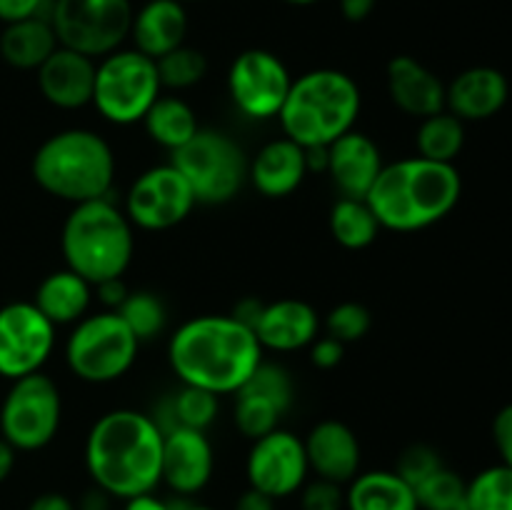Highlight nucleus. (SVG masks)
Segmentation results:
<instances>
[{
  "mask_svg": "<svg viewBox=\"0 0 512 510\" xmlns=\"http://www.w3.org/2000/svg\"><path fill=\"white\" fill-rule=\"evenodd\" d=\"M133 15L130 0H53L48 20L58 45L100 60L123 48Z\"/></svg>",
  "mask_w": 512,
  "mask_h": 510,
  "instance_id": "10",
  "label": "nucleus"
},
{
  "mask_svg": "<svg viewBox=\"0 0 512 510\" xmlns=\"http://www.w3.org/2000/svg\"><path fill=\"white\" fill-rule=\"evenodd\" d=\"M218 398L220 395L210 393V390L195 388V385H183L178 393H173L168 400L160 403L153 420L160 425L163 433H168L173 428L208 430L220 413Z\"/></svg>",
  "mask_w": 512,
  "mask_h": 510,
  "instance_id": "29",
  "label": "nucleus"
},
{
  "mask_svg": "<svg viewBox=\"0 0 512 510\" xmlns=\"http://www.w3.org/2000/svg\"><path fill=\"white\" fill-rule=\"evenodd\" d=\"M363 95L348 73L308 70L293 80L278 120L285 138L303 148H328L358 123Z\"/></svg>",
  "mask_w": 512,
  "mask_h": 510,
  "instance_id": "5",
  "label": "nucleus"
},
{
  "mask_svg": "<svg viewBox=\"0 0 512 510\" xmlns=\"http://www.w3.org/2000/svg\"><path fill=\"white\" fill-rule=\"evenodd\" d=\"M215 470L213 443L205 430L173 428L163 433V460L160 483L168 485L180 498L200 493L210 483Z\"/></svg>",
  "mask_w": 512,
  "mask_h": 510,
  "instance_id": "16",
  "label": "nucleus"
},
{
  "mask_svg": "<svg viewBox=\"0 0 512 510\" xmlns=\"http://www.w3.org/2000/svg\"><path fill=\"white\" fill-rule=\"evenodd\" d=\"M375 3L378 0H338L340 13L350 23H363L365 18H370V13L375 10Z\"/></svg>",
  "mask_w": 512,
  "mask_h": 510,
  "instance_id": "47",
  "label": "nucleus"
},
{
  "mask_svg": "<svg viewBox=\"0 0 512 510\" xmlns=\"http://www.w3.org/2000/svg\"><path fill=\"white\" fill-rule=\"evenodd\" d=\"M155 65H158L163 90H188L198 85L208 73V58L203 55V50L190 48V45L170 50L163 58L155 60Z\"/></svg>",
  "mask_w": 512,
  "mask_h": 510,
  "instance_id": "34",
  "label": "nucleus"
},
{
  "mask_svg": "<svg viewBox=\"0 0 512 510\" xmlns=\"http://www.w3.org/2000/svg\"><path fill=\"white\" fill-rule=\"evenodd\" d=\"M460 195L463 178L453 163L413 155L383 165L365 200L380 228L415 233L448 218L460 203Z\"/></svg>",
  "mask_w": 512,
  "mask_h": 510,
  "instance_id": "3",
  "label": "nucleus"
},
{
  "mask_svg": "<svg viewBox=\"0 0 512 510\" xmlns=\"http://www.w3.org/2000/svg\"><path fill=\"white\" fill-rule=\"evenodd\" d=\"M420 510H440L450 503H458L465 498V480L455 470L438 468L433 475L415 485Z\"/></svg>",
  "mask_w": 512,
  "mask_h": 510,
  "instance_id": "38",
  "label": "nucleus"
},
{
  "mask_svg": "<svg viewBox=\"0 0 512 510\" xmlns=\"http://www.w3.org/2000/svg\"><path fill=\"white\" fill-rule=\"evenodd\" d=\"M98 60L58 45L55 53L35 70L40 95L60 110H78L93 103Z\"/></svg>",
  "mask_w": 512,
  "mask_h": 510,
  "instance_id": "18",
  "label": "nucleus"
},
{
  "mask_svg": "<svg viewBox=\"0 0 512 510\" xmlns=\"http://www.w3.org/2000/svg\"><path fill=\"white\" fill-rule=\"evenodd\" d=\"M510 98V83L498 68L475 65L445 85V110L463 123H478L498 115Z\"/></svg>",
  "mask_w": 512,
  "mask_h": 510,
  "instance_id": "20",
  "label": "nucleus"
},
{
  "mask_svg": "<svg viewBox=\"0 0 512 510\" xmlns=\"http://www.w3.org/2000/svg\"><path fill=\"white\" fill-rule=\"evenodd\" d=\"M93 293L100 303L105 305V310H118L123 305V300L128 298V285L123 283V278L103 280V283L93 285Z\"/></svg>",
  "mask_w": 512,
  "mask_h": 510,
  "instance_id": "44",
  "label": "nucleus"
},
{
  "mask_svg": "<svg viewBox=\"0 0 512 510\" xmlns=\"http://www.w3.org/2000/svg\"><path fill=\"white\" fill-rule=\"evenodd\" d=\"M140 123L150 140L158 143L160 148H168L170 153L183 148L200 130L195 110L178 95H160Z\"/></svg>",
  "mask_w": 512,
  "mask_h": 510,
  "instance_id": "28",
  "label": "nucleus"
},
{
  "mask_svg": "<svg viewBox=\"0 0 512 510\" xmlns=\"http://www.w3.org/2000/svg\"><path fill=\"white\" fill-rule=\"evenodd\" d=\"M63 420L60 388L43 370L10 380L0 403V438L18 453H35L55 440Z\"/></svg>",
  "mask_w": 512,
  "mask_h": 510,
  "instance_id": "11",
  "label": "nucleus"
},
{
  "mask_svg": "<svg viewBox=\"0 0 512 510\" xmlns=\"http://www.w3.org/2000/svg\"><path fill=\"white\" fill-rule=\"evenodd\" d=\"M30 173L40 190L70 205L110 198L115 183V153L95 130H58L38 145Z\"/></svg>",
  "mask_w": 512,
  "mask_h": 510,
  "instance_id": "4",
  "label": "nucleus"
},
{
  "mask_svg": "<svg viewBox=\"0 0 512 510\" xmlns=\"http://www.w3.org/2000/svg\"><path fill=\"white\" fill-rule=\"evenodd\" d=\"M380 145L368 133L350 130L328 145V170L340 198H365L383 170Z\"/></svg>",
  "mask_w": 512,
  "mask_h": 510,
  "instance_id": "19",
  "label": "nucleus"
},
{
  "mask_svg": "<svg viewBox=\"0 0 512 510\" xmlns=\"http://www.w3.org/2000/svg\"><path fill=\"white\" fill-rule=\"evenodd\" d=\"M25 510H78V508H75V503L65 493H55V490H50V493H40L38 498L30 500V505Z\"/></svg>",
  "mask_w": 512,
  "mask_h": 510,
  "instance_id": "46",
  "label": "nucleus"
},
{
  "mask_svg": "<svg viewBox=\"0 0 512 510\" xmlns=\"http://www.w3.org/2000/svg\"><path fill=\"white\" fill-rule=\"evenodd\" d=\"M168 360L183 385L233 395L263 363V345L233 315H198L175 330Z\"/></svg>",
  "mask_w": 512,
  "mask_h": 510,
  "instance_id": "2",
  "label": "nucleus"
},
{
  "mask_svg": "<svg viewBox=\"0 0 512 510\" xmlns=\"http://www.w3.org/2000/svg\"><path fill=\"white\" fill-rule=\"evenodd\" d=\"M308 455L303 438L283 428L253 440L245 458V478L250 488L270 495L275 500L300 493L308 483Z\"/></svg>",
  "mask_w": 512,
  "mask_h": 510,
  "instance_id": "15",
  "label": "nucleus"
},
{
  "mask_svg": "<svg viewBox=\"0 0 512 510\" xmlns=\"http://www.w3.org/2000/svg\"><path fill=\"white\" fill-rule=\"evenodd\" d=\"M285 3H290V5H313V3H318V0H285Z\"/></svg>",
  "mask_w": 512,
  "mask_h": 510,
  "instance_id": "53",
  "label": "nucleus"
},
{
  "mask_svg": "<svg viewBox=\"0 0 512 510\" xmlns=\"http://www.w3.org/2000/svg\"><path fill=\"white\" fill-rule=\"evenodd\" d=\"M140 340L115 310L80 318L65 340V363L83 383L105 385L120 380L138 360Z\"/></svg>",
  "mask_w": 512,
  "mask_h": 510,
  "instance_id": "7",
  "label": "nucleus"
},
{
  "mask_svg": "<svg viewBox=\"0 0 512 510\" xmlns=\"http://www.w3.org/2000/svg\"><path fill=\"white\" fill-rule=\"evenodd\" d=\"M380 223L365 198H338L330 208V233L343 248L363 250L375 243Z\"/></svg>",
  "mask_w": 512,
  "mask_h": 510,
  "instance_id": "30",
  "label": "nucleus"
},
{
  "mask_svg": "<svg viewBox=\"0 0 512 510\" xmlns=\"http://www.w3.org/2000/svg\"><path fill=\"white\" fill-rule=\"evenodd\" d=\"M470 510H512V468L505 463L480 470L465 483Z\"/></svg>",
  "mask_w": 512,
  "mask_h": 510,
  "instance_id": "32",
  "label": "nucleus"
},
{
  "mask_svg": "<svg viewBox=\"0 0 512 510\" xmlns=\"http://www.w3.org/2000/svg\"><path fill=\"white\" fill-rule=\"evenodd\" d=\"M310 348V363L320 370H330L335 365L343 363V355H345V345L340 340L330 338L328 333L318 335L313 343L308 345Z\"/></svg>",
  "mask_w": 512,
  "mask_h": 510,
  "instance_id": "42",
  "label": "nucleus"
},
{
  "mask_svg": "<svg viewBox=\"0 0 512 510\" xmlns=\"http://www.w3.org/2000/svg\"><path fill=\"white\" fill-rule=\"evenodd\" d=\"M58 48L48 18H28L5 25L0 33V58L15 70H38Z\"/></svg>",
  "mask_w": 512,
  "mask_h": 510,
  "instance_id": "27",
  "label": "nucleus"
},
{
  "mask_svg": "<svg viewBox=\"0 0 512 510\" xmlns=\"http://www.w3.org/2000/svg\"><path fill=\"white\" fill-rule=\"evenodd\" d=\"M263 305L265 303H260V300H255V298H245V300H240L238 305H235L233 313H230V315H233L235 320H240V323L248 325V328L253 330L255 323H258L260 313H263Z\"/></svg>",
  "mask_w": 512,
  "mask_h": 510,
  "instance_id": "48",
  "label": "nucleus"
},
{
  "mask_svg": "<svg viewBox=\"0 0 512 510\" xmlns=\"http://www.w3.org/2000/svg\"><path fill=\"white\" fill-rule=\"evenodd\" d=\"M305 455L315 478L348 485L360 473V440L343 420H320L305 435Z\"/></svg>",
  "mask_w": 512,
  "mask_h": 510,
  "instance_id": "17",
  "label": "nucleus"
},
{
  "mask_svg": "<svg viewBox=\"0 0 512 510\" xmlns=\"http://www.w3.org/2000/svg\"><path fill=\"white\" fill-rule=\"evenodd\" d=\"M175 510H215L210 505H200V503H180L175 505Z\"/></svg>",
  "mask_w": 512,
  "mask_h": 510,
  "instance_id": "51",
  "label": "nucleus"
},
{
  "mask_svg": "<svg viewBox=\"0 0 512 510\" xmlns=\"http://www.w3.org/2000/svg\"><path fill=\"white\" fill-rule=\"evenodd\" d=\"M163 95L158 65L135 48H118L95 65L93 105L113 125H133L145 118Z\"/></svg>",
  "mask_w": 512,
  "mask_h": 510,
  "instance_id": "8",
  "label": "nucleus"
},
{
  "mask_svg": "<svg viewBox=\"0 0 512 510\" xmlns=\"http://www.w3.org/2000/svg\"><path fill=\"white\" fill-rule=\"evenodd\" d=\"M115 313L125 320V325L133 330V335L140 343L158 338L165 328V320H168L163 300L155 293H150V290L128 293V298L123 300V305Z\"/></svg>",
  "mask_w": 512,
  "mask_h": 510,
  "instance_id": "33",
  "label": "nucleus"
},
{
  "mask_svg": "<svg viewBox=\"0 0 512 510\" xmlns=\"http://www.w3.org/2000/svg\"><path fill=\"white\" fill-rule=\"evenodd\" d=\"M493 440L500 453V463L512 468V403L503 405L493 420Z\"/></svg>",
  "mask_w": 512,
  "mask_h": 510,
  "instance_id": "43",
  "label": "nucleus"
},
{
  "mask_svg": "<svg viewBox=\"0 0 512 510\" xmlns=\"http://www.w3.org/2000/svg\"><path fill=\"white\" fill-rule=\"evenodd\" d=\"M388 95L395 108L423 120L445 110V83L413 55H395L385 70Z\"/></svg>",
  "mask_w": 512,
  "mask_h": 510,
  "instance_id": "22",
  "label": "nucleus"
},
{
  "mask_svg": "<svg viewBox=\"0 0 512 510\" xmlns=\"http://www.w3.org/2000/svg\"><path fill=\"white\" fill-rule=\"evenodd\" d=\"M415 145H418L420 158L455 165V158L465 145V123L448 110L428 115V118L420 120Z\"/></svg>",
  "mask_w": 512,
  "mask_h": 510,
  "instance_id": "31",
  "label": "nucleus"
},
{
  "mask_svg": "<svg viewBox=\"0 0 512 510\" xmlns=\"http://www.w3.org/2000/svg\"><path fill=\"white\" fill-rule=\"evenodd\" d=\"M275 503H278V500L248 485V490H243V493L238 495L233 510H275Z\"/></svg>",
  "mask_w": 512,
  "mask_h": 510,
  "instance_id": "45",
  "label": "nucleus"
},
{
  "mask_svg": "<svg viewBox=\"0 0 512 510\" xmlns=\"http://www.w3.org/2000/svg\"><path fill=\"white\" fill-rule=\"evenodd\" d=\"M370 328H373V315L363 303H355V300L338 303L325 315V333L343 345L363 340Z\"/></svg>",
  "mask_w": 512,
  "mask_h": 510,
  "instance_id": "37",
  "label": "nucleus"
},
{
  "mask_svg": "<svg viewBox=\"0 0 512 510\" xmlns=\"http://www.w3.org/2000/svg\"><path fill=\"white\" fill-rule=\"evenodd\" d=\"M320 318L318 310L298 298H283L275 303H265L253 333L263 350L275 353H293L308 348L318 338Z\"/></svg>",
  "mask_w": 512,
  "mask_h": 510,
  "instance_id": "21",
  "label": "nucleus"
},
{
  "mask_svg": "<svg viewBox=\"0 0 512 510\" xmlns=\"http://www.w3.org/2000/svg\"><path fill=\"white\" fill-rule=\"evenodd\" d=\"M293 85L283 60L265 48H248L230 63L228 93L235 108L250 120L278 118Z\"/></svg>",
  "mask_w": 512,
  "mask_h": 510,
  "instance_id": "13",
  "label": "nucleus"
},
{
  "mask_svg": "<svg viewBox=\"0 0 512 510\" xmlns=\"http://www.w3.org/2000/svg\"><path fill=\"white\" fill-rule=\"evenodd\" d=\"M440 510H470L468 508V500H458V503H450V505H445V508H440Z\"/></svg>",
  "mask_w": 512,
  "mask_h": 510,
  "instance_id": "52",
  "label": "nucleus"
},
{
  "mask_svg": "<svg viewBox=\"0 0 512 510\" xmlns=\"http://www.w3.org/2000/svg\"><path fill=\"white\" fill-rule=\"evenodd\" d=\"M83 460L95 488L110 498L130 500L155 493L160 485L163 430L143 410H108L88 430Z\"/></svg>",
  "mask_w": 512,
  "mask_h": 510,
  "instance_id": "1",
  "label": "nucleus"
},
{
  "mask_svg": "<svg viewBox=\"0 0 512 510\" xmlns=\"http://www.w3.org/2000/svg\"><path fill=\"white\" fill-rule=\"evenodd\" d=\"M123 510H175L173 503L168 500L158 498L155 493H145V495H135V498L123 500Z\"/></svg>",
  "mask_w": 512,
  "mask_h": 510,
  "instance_id": "49",
  "label": "nucleus"
},
{
  "mask_svg": "<svg viewBox=\"0 0 512 510\" xmlns=\"http://www.w3.org/2000/svg\"><path fill=\"white\" fill-rule=\"evenodd\" d=\"M198 205L193 188L173 163L143 170L125 195V215L140 230H170L183 223Z\"/></svg>",
  "mask_w": 512,
  "mask_h": 510,
  "instance_id": "12",
  "label": "nucleus"
},
{
  "mask_svg": "<svg viewBox=\"0 0 512 510\" xmlns=\"http://www.w3.org/2000/svg\"><path fill=\"white\" fill-rule=\"evenodd\" d=\"M15 455H18V450H15L8 440L0 438V483H5V480L10 478V473H13Z\"/></svg>",
  "mask_w": 512,
  "mask_h": 510,
  "instance_id": "50",
  "label": "nucleus"
},
{
  "mask_svg": "<svg viewBox=\"0 0 512 510\" xmlns=\"http://www.w3.org/2000/svg\"><path fill=\"white\" fill-rule=\"evenodd\" d=\"M53 0H0V23H20L28 18H48Z\"/></svg>",
  "mask_w": 512,
  "mask_h": 510,
  "instance_id": "41",
  "label": "nucleus"
},
{
  "mask_svg": "<svg viewBox=\"0 0 512 510\" xmlns=\"http://www.w3.org/2000/svg\"><path fill=\"white\" fill-rule=\"evenodd\" d=\"M238 390H248V393H255L260 395V398L270 400L275 408H280L283 415L288 413L295 403V383L293 378H290V373L283 365L268 363V360H263Z\"/></svg>",
  "mask_w": 512,
  "mask_h": 510,
  "instance_id": "36",
  "label": "nucleus"
},
{
  "mask_svg": "<svg viewBox=\"0 0 512 510\" xmlns=\"http://www.w3.org/2000/svg\"><path fill=\"white\" fill-rule=\"evenodd\" d=\"M93 295V285L83 275L73 273L70 268H60L40 280L33 303L58 328V325H75L85 318Z\"/></svg>",
  "mask_w": 512,
  "mask_h": 510,
  "instance_id": "25",
  "label": "nucleus"
},
{
  "mask_svg": "<svg viewBox=\"0 0 512 510\" xmlns=\"http://www.w3.org/2000/svg\"><path fill=\"white\" fill-rule=\"evenodd\" d=\"M188 35V13L180 0H148L140 5L130 25L133 48L148 58L158 60L170 50L185 45Z\"/></svg>",
  "mask_w": 512,
  "mask_h": 510,
  "instance_id": "24",
  "label": "nucleus"
},
{
  "mask_svg": "<svg viewBox=\"0 0 512 510\" xmlns=\"http://www.w3.org/2000/svg\"><path fill=\"white\" fill-rule=\"evenodd\" d=\"M65 268L83 275L90 285L123 278L133 263L135 228L123 208L110 198L73 205L60 230Z\"/></svg>",
  "mask_w": 512,
  "mask_h": 510,
  "instance_id": "6",
  "label": "nucleus"
},
{
  "mask_svg": "<svg viewBox=\"0 0 512 510\" xmlns=\"http://www.w3.org/2000/svg\"><path fill=\"white\" fill-rule=\"evenodd\" d=\"M170 163L185 175L195 200L205 205L230 203L248 180V158L223 130L200 128L175 150Z\"/></svg>",
  "mask_w": 512,
  "mask_h": 510,
  "instance_id": "9",
  "label": "nucleus"
},
{
  "mask_svg": "<svg viewBox=\"0 0 512 510\" xmlns=\"http://www.w3.org/2000/svg\"><path fill=\"white\" fill-rule=\"evenodd\" d=\"M233 395V420L235 428L240 430V435H245L248 440H258L263 438V435L273 433L275 428H280L283 413H280V408H275L270 400L260 398V395L255 393H248V390H235Z\"/></svg>",
  "mask_w": 512,
  "mask_h": 510,
  "instance_id": "35",
  "label": "nucleus"
},
{
  "mask_svg": "<svg viewBox=\"0 0 512 510\" xmlns=\"http://www.w3.org/2000/svg\"><path fill=\"white\" fill-rule=\"evenodd\" d=\"M345 510H420V505L413 485L395 470H368L345 488Z\"/></svg>",
  "mask_w": 512,
  "mask_h": 510,
  "instance_id": "26",
  "label": "nucleus"
},
{
  "mask_svg": "<svg viewBox=\"0 0 512 510\" xmlns=\"http://www.w3.org/2000/svg\"><path fill=\"white\" fill-rule=\"evenodd\" d=\"M443 460H440L438 450L430 448L425 443H413L400 453L398 463H395V473L403 480H408L410 485H420L428 475H433L435 470L443 468Z\"/></svg>",
  "mask_w": 512,
  "mask_h": 510,
  "instance_id": "39",
  "label": "nucleus"
},
{
  "mask_svg": "<svg viewBox=\"0 0 512 510\" xmlns=\"http://www.w3.org/2000/svg\"><path fill=\"white\" fill-rule=\"evenodd\" d=\"M300 510H345V488L315 478L300 488Z\"/></svg>",
  "mask_w": 512,
  "mask_h": 510,
  "instance_id": "40",
  "label": "nucleus"
},
{
  "mask_svg": "<svg viewBox=\"0 0 512 510\" xmlns=\"http://www.w3.org/2000/svg\"><path fill=\"white\" fill-rule=\"evenodd\" d=\"M55 325L33 300L0 308V378L18 380L43 370L55 350Z\"/></svg>",
  "mask_w": 512,
  "mask_h": 510,
  "instance_id": "14",
  "label": "nucleus"
},
{
  "mask_svg": "<svg viewBox=\"0 0 512 510\" xmlns=\"http://www.w3.org/2000/svg\"><path fill=\"white\" fill-rule=\"evenodd\" d=\"M305 175V148L285 135L265 143L248 163V180L265 198H288L303 185Z\"/></svg>",
  "mask_w": 512,
  "mask_h": 510,
  "instance_id": "23",
  "label": "nucleus"
},
{
  "mask_svg": "<svg viewBox=\"0 0 512 510\" xmlns=\"http://www.w3.org/2000/svg\"><path fill=\"white\" fill-rule=\"evenodd\" d=\"M180 3H195V0H180Z\"/></svg>",
  "mask_w": 512,
  "mask_h": 510,
  "instance_id": "54",
  "label": "nucleus"
}]
</instances>
